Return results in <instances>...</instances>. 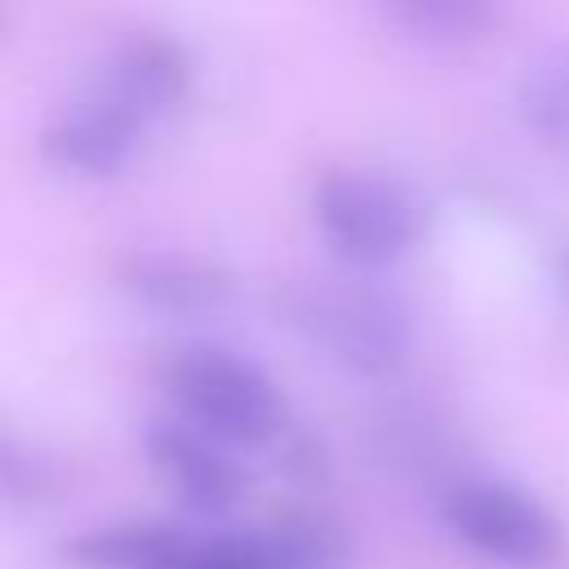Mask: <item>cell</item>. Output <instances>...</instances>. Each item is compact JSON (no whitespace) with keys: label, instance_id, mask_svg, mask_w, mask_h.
I'll use <instances>...</instances> for the list:
<instances>
[{"label":"cell","instance_id":"6da1fadb","mask_svg":"<svg viewBox=\"0 0 569 569\" xmlns=\"http://www.w3.org/2000/svg\"><path fill=\"white\" fill-rule=\"evenodd\" d=\"M164 387L187 413V422L222 445H276L289 431V405L284 391L249 360L218 351V347H191L169 360Z\"/></svg>","mask_w":569,"mask_h":569},{"label":"cell","instance_id":"277c9868","mask_svg":"<svg viewBox=\"0 0 569 569\" xmlns=\"http://www.w3.org/2000/svg\"><path fill=\"white\" fill-rule=\"evenodd\" d=\"M440 511L467 547L511 569H547L565 551L560 520L533 493L502 480H458L445 489Z\"/></svg>","mask_w":569,"mask_h":569},{"label":"cell","instance_id":"ba28073f","mask_svg":"<svg viewBox=\"0 0 569 569\" xmlns=\"http://www.w3.org/2000/svg\"><path fill=\"white\" fill-rule=\"evenodd\" d=\"M120 284L147 307L178 311V316L213 311L218 302L231 298V276L187 253H129L120 262Z\"/></svg>","mask_w":569,"mask_h":569},{"label":"cell","instance_id":"30bf717a","mask_svg":"<svg viewBox=\"0 0 569 569\" xmlns=\"http://www.w3.org/2000/svg\"><path fill=\"white\" fill-rule=\"evenodd\" d=\"M382 13L413 40L427 44H471L493 31L498 0H378Z\"/></svg>","mask_w":569,"mask_h":569},{"label":"cell","instance_id":"9c48e42d","mask_svg":"<svg viewBox=\"0 0 569 569\" xmlns=\"http://www.w3.org/2000/svg\"><path fill=\"white\" fill-rule=\"evenodd\" d=\"M191 533L178 525H107L71 538L62 556L76 569H151L173 556Z\"/></svg>","mask_w":569,"mask_h":569},{"label":"cell","instance_id":"52a82bcc","mask_svg":"<svg viewBox=\"0 0 569 569\" xmlns=\"http://www.w3.org/2000/svg\"><path fill=\"white\" fill-rule=\"evenodd\" d=\"M191 84V58L187 49L164 31H129L111 49L107 62V93L129 102L142 120L182 102Z\"/></svg>","mask_w":569,"mask_h":569},{"label":"cell","instance_id":"8992f818","mask_svg":"<svg viewBox=\"0 0 569 569\" xmlns=\"http://www.w3.org/2000/svg\"><path fill=\"white\" fill-rule=\"evenodd\" d=\"M142 124L147 120L129 102H120L102 89L98 98L58 116L40 133V151H44V160H53L71 173L107 178L129 164V156L138 151V138H142Z\"/></svg>","mask_w":569,"mask_h":569},{"label":"cell","instance_id":"4fadbf2b","mask_svg":"<svg viewBox=\"0 0 569 569\" xmlns=\"http://www.w3.org/2000/svg\"><path fill=\"white\" fill-rule=\"evenodd\" d=\"M151 569H271V551L262 529L249 533H218V538H187L173 556Z\"/></svg>","mask_w":569,"mask_h":569},{"label":"cell","instance_id":"5b68a950","mask_svg":"<svg viewBox=\"0 0 569 569\" xmlns=\"http://www.w3.org/2000/svg\"><path fill=\"white\" fill-rule=\"evenodd\" d=\"M147 458L151 467L169 480L178 502L200 516H222L244 498V471L240 462L222 449V440L178 427V422H156L147 431Z\"/></svg>","mask_w":569,"mask_h":569},{"label":"cell","instance_id":"3957f363","mask_svg":"<svg viewBox=\"0 0 569 569\" xmlns=\"http://www.w3.org/2000/svg\"><path fill=\"white\" fill-rule=\"evenodd\" d=\"M316 222L333 253L351 267H382L400 258L422 227V213L405 187L365 169H325L311 191Z\"/></svg>","mask_w":569,"mask_h":569},{"label":"cell","instance_id":"7c38bea8","mask_svg":"<svg viewBox=\"0 0 569 569\" xmlns=\"http://www.w3.org/2000/svg\"><path fill=\"white\" fill-rule=\"evenodd\" d=\"M520 116L538 138L569 151V49H556L529 67L520 84Z\"/></svg>","mask_w":569,"mask_h":569},{"label":"cell","instance_id":"9a60e30c","mask_svg":"<svg viewBox=\"0 0 569 569\" xmlns=\"http://www.w3.org/2000/svg\"><path fill=\"white\" fill-rule=\"evenodd\" d=\"M560 276H565V284H569V249H565V258H560Z\"/></svg>","mask_w":569,"mask_h":569},{"label":"cell","instance_id":"8fae6325","mask_svg":"<svg viewBox=\"0 0 569 569\" xmlns=\"http://www.w3.org/2000/svg\"><path fill=\"white\" fill-rule=\"evenodd\" d=\"M271 569H347V533L325 511H289L262 529Z\"/></svg>","mask_w":569,"mask_h":569},{"label":"cell","instance_id":"5bb4252c","mask_svg":"<svg viewBox=\"0 0 569 569\" xmlns=\"http://www.w3.org/2000/svg\"><path fill=\"white\" fill-rule=\"evenodd\" d=\"M49 489V476L40 462H31L27 453H18L13 445L0 440V493H13V498H36Z\"/></svg>","mask_w":569,"mask_h":569},{"label":"cell","instance_id":"7a4b0ae2","mask_svg":"<svg viewBox=\"0 0 569 569\" xmlns=\"http://www.w3.org/2000/svg\"><path fill=\"white\" fill-rule=\"evenodd\" d=\"M284 316L356 373H387L409 356V311L373 284H289Z\"/></svg>","mask_w":569,"mask_h":569}]
</instances>
